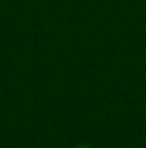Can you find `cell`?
I'll return each mask as SVG.
<instances>
[{
    "label": "cell",
    "mask_w": 146,
    "mask_h": 148,
    "mask_svg": "<svg viewBox=\"0 0 146 148\" xmlns=\"http://www.w3.org/2000/svg\"><path fill=\"white\" fill-rule=\"evenodd\" d=\"M78 148H86V146H78Z\"/></svg>",
    "instance_id": "1"
}]
</instances>
